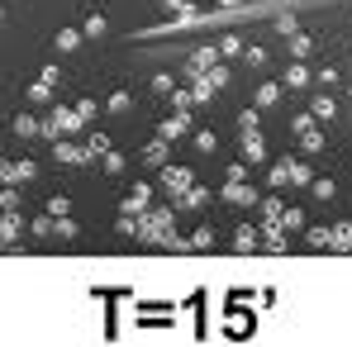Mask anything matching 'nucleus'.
<instances>
[{"instance_id": "obj_1", "label": "nucleus", "mask_w": 352, "mask_h": 347, "mask_svg": "<svg viewBox=\"0 0 352 347\" xmlns=\"http://www.w3.org/2000/svg\"><path fill=\"white\" fill-rule=\"evenodd\" d=\"M172 224H176V210L157 205V210H148V219H138V233H133V238H143V243H167Z\"/></svg>"}, {"instance_id": "obj_2", "label": "nucleus", "mask_w": 352, "mask_h": 347, "mask_svg": "<svg viewBox=\"0 0 352 347\" xmlns=\"http://www.w3.org/2000/svg\"><path fill=\"white\" fill-rule=\"evenodd\" d=\"M295 133H300V148H305V153H324V143H329L314 115H300V119H295Z\"/></svg>"}, {"instance_id": "obj_3", "label": "nucleus", "mask_w": 352, "mask_h": 347, "mask_svg": "<svg viewBox=\"0 0 352 347\" xmlns=\"http://www.w3.org/2000/svg\"><path fill=\"white\" fill-rule=\"evenodd\" d=\"M86 128V119L76 115V110H53L48 124H38V133H48V138H58V133H81Z\"/></svg>"}, {"instance_id": "obj_4", "label": "nucleus", "mask_w": 352, "mask_h": 347, "mask_svg": "<svg viewBox=\"0 0 352 347\" xmlns=\"http://www.w3.org/2000/svg\"><path fill=\"white\" fill-rule=\"evenodd\" d=\"M224 205H238V210H252L257 205V190L248 181H224Z\"/></svg>"}, {"instance_id": "obj_5", "label": "nucleus", "mask_w": 352, "mask_h": 347, "mask_svg": "<svg viewBox=\"0 0 352 347\" xmlns=\"http://www.w3.org/2000/svg\"><path fill=\"white\" fill-rule=\"evenodd\" d=\"M34 176H38V167H34L29 157H24V162H0V181H5V186H24V181H34Z\"/></svg>"}, {"instance_id": "obj_6", "label": "nucleus", "mask_w": 352, "mask_h": 347, "mask_svg": "<svg viewBox=\"0 0 352 347\" xmlns=\"http://www.w3.org/2000/svg\"><path fill=\"white\" fill-rule=\"evenodd\" d=\"M257 238L267 243V252H286V247H291V243H286V229H281V219H262Z\"/></svg>"}, {"instance_id": "obj_7", "label": "nucleus", "mask_w": 352, "mask_h": 347, "mask_svg": "<svg viewBox=\"0 0 352 347\" xmlns=\"http://www.w3.org/2000/svg\"><path fill=\"white\" fill-rule=\"evenodd\" d=\"M238 148H243V162H248V167H262V162H267V143H262V133H243Z\"/></svg>"}, {"instance_id": "obj_8", "label": "nucleus", "mask_w": 352, "mask_h": 347, "mask_svg": "<svg viewBox=\"0 0 352 347\" xmlns=\"http://www.w3.org/2000/svg\"><path fill=\"white\" fill-rule=\"evenodd\" d=\"M281 100H286V86H281V81H262L257 96H252L257 110H272V105H281Z\"/></svg>"}, {"instance_id": "obj_9", "label": "nucleus", "mask_w": 352, "mask_h": 347, "mask_svg": "<svg viewBox=\"0 0 352 347\" xmlns=\"http://www.w3.org/2000/svg\"><path fill=\"white\" fill-rule=\"evenodd\" d=\"M148 205H153V186H133L119 210H124V214H148Z\"/></svg>"}, {"instance_id": "obj_10", "label": "nucleus", "mask_w": 352, "mask_h": 347, "mask_svg": "<svg viewBox=\"0 0 352 347\" xmlns=\"http://www.w3.org/2000/svg\"><path fill=\"white\" fill-rule=\"evenodd\" d=\"M186 128H190V110H176L172 119H162V124H157V138H167V143H176V138H181Z\"/></svg>"}, {"instance_id": "obj_11", "label": "nucleus", "mask_w": 352, "mask_h": 347, "mask_svg": "<svg viewBox=\"0 0 352 347\" xmlns=\"http://www.w3.org/2000/svg\"><path fill=\"white\" fill-rule=\"evenodd\" d=\"M53 157L58 162H67V167H81V162H96L86 148H76V143H53Z\"/></svg>"}, {"instance_id": "obj_12", "label": "nucleus", "mask_w": 352, "mask_h": 347, "mask_svg": "<svg viewBox=\"0 0 352 347\" xmlns=\"http://www.w3.org/2000/svg\"><path fill=\"white\" fill-rule=\"evenodd\" d=\"M19 233H24V219H19V210H10V214H0V247H10V243H19Z\"/></svg>"}, {"instance_id": "obj_13", "label": "nucleus", "mask_w": 352, "mask_h": 347, "mask_svg": "<svg viewBox=\"0 0 352 347\" xmlns=\"http://www.w3.org/2000/svg\"><path fill=\"white\" fill-rule=\"evenodd\" d=\"M162 186H167L172 195H181L186 186H195V172H190V167H167V172H162Z\"/></svg>"}, {"instance_id": "obj_14", "label": "nucleus", "mask_w": 352, "mask_h": 347, "mask_svg": "<svg viewBox=\"0 0 352 347\" xmlns=\"http://www.w3.org/2000/svg\"><path fill=\"white\" fill-rule=\"evenodd\" d=\"M214 62H219V48H195V53H190V62H186V71H190V76H205Z\"/></svg>"}, {"instance_id": "obj_15", "label": "nucleus", "mask_w": 352, "mask_h": 347, "mask_svg": "<svg viewBox=\"0 0 352 347\" xmlns=\"http://www.w3.org/2000/svg\"><path fill=\"white\" fill-rule=\"evenodd\" d=\"M281 86H286V91H305V86H309V67H305V62H291L286 76H281Z\"/></svg>"}, {"instance_id": "obj_16", "label": "nucleus", "mask_w": 352, "mask_h": 347, "mask_svg": "<svg viewBox=\"0 0 352 347\" xmlns=\"http://www.w3.org/2000/svg\"><path fill=\"white\" fill-rule=\"evenodd\" d=\"M257 243H262V238H257L252 224H238L234 229V252H257Z\"/></svg>"}, {"instance_id": "obj_17", "label": "nucleus", "mask_w": 352, "mask_h": 347, "mask_svg": "<svg viewBox=\"0 0 352 347\" xmlns=\"http://www.w3.org/2000/svg\"><path fill=\"white\" fill-rule=\"evenodd\" d=\"M309 115L319 119V124H329V119L338 115V100H333V96H314V100H309Z\"/></svg>"}, {"instance_id": "obj_18", "label": "nucleus", "mask_w": 352, "mask_h": 347, "mask_svg": "<svg viewBox=\"0 0 352 347\" xmlns=\"http://www.w3.org/2000/svg\"><path fill=\"white\" fill-rule=\"evenodd\" d=\"M53 48H58V53H76V48H81V29H58V34H53Z\"/></svg>"}, {"instance_id": "obj_19", "label": "nucleus", "mask_w": 352, "mask_h": 347, "mask_svg": "<svg viewBox=\"0 0 352 347\" xmlns=\"http://www.w3.org/2000/svg\"><path fill=\"white\" fill-rule=\"evenodd\" d=\"M305 243H309V247H333V229H324V224H309V229H305Z\"/></svg>"}, {"instance_id": "obj_20", "label": "nucleus", "mask_w": 352, "mask_h": 347, "mask_svg": "<svg viewBox=\"0 0 352 347\" xmlns=\"http://www.w3.org/2000/svg\"><path fill=\"white\" fill-rule=\"evenodd\" d=\"M105 29H110L105 14H86V19H81V38H105Z\"/></svg>"}, {"instance_id": "obj_21", "label": "nucleus", "mask_w": 352, "mask_h": 347, "mask_svg": "<svg viewBox=\"0 0 352 347\" xmlns=\"http://www.w3.org/2000/svg\"><path fill=\"white\" fill-rule=\"evenodd\" d=\"M76 219H67V214H58V219H53V238H62V243H72V238H76Z\"/></svg>"}, {"instance_id": "obj_22", "label": "nucleus", "mask_w": 352, "mask_h": 347, "mask_svg": "<svg viewBox=\"0 0 352 347\" xmlns=\"http://www.w3.org/2000/svg\"><path fill=\"white\" fill-rule=\"evenodd\" d=\"M105 110H110V115H129V110H133V96H129V91H115V96L105 100Z\"/></svg>"}, {"instance_id": "obj_23", "label": "nucleus", "mask_w": 352, "mask_h": 347, "mask_svg": "<svg viewBox=\"0 0 352 347\" xmlns=\"http://www.w3.org/2000/svg\"><path fill=\"white\" fill-rule=\"evenodd\" d=\"M257 124H262V110H257V105L238 110V128H243V133H257Z\"/></svg>"}, {"instance_id": "obj_24", "label": "nucleus", "mask_w": 352, "mask_h": 347, "mask_svg": "<svg viewBox=\"0 0 352 347\" xmlns=\"http://www.w3.org/2000/svg\"><path fill=\"white\" fill-rule=\"evenodd\" d=\"M267 181H272L276 190H281V186H291V157H281V162H276V167L267 172Z\"/></svg>"}, {"instance_id": "obj_25", "label": "nucleus", "mask_w": 352, "mask_h": 347, "mask_svg": "<svg viewBox=\"0 0 352 347\" xmlns=\"http://www.w3.org/2000/svg\"><path fill=\"white\" fill-rule=\"evenodd\" d=\"M190 143H195V153H214V148H219L214 128H195V138H190Z\"/></svg>"}, {"instance_id": "obj_26", "label": "nucleus", "mask_w": 352, "mask_h": 347, "mask_svg": "<svg viewBox=\"0 0 352 347\" xmlns=\"http://www.w3.org/2000/svg\"><path fill=\"white\" fill-rule=\"evenodd\" d=\"M167 148H172L167 138H157V143H148V148H143V162H153V167H157V162H167Z\"/></svg>"}, {"instance_id": "obj_27", "label": "nucleus", "mask_w": 352, "mask_h": 347, "mask_svg": "<svg viewBox=\"0 0 352 347\" xmlns=\"http://www.w3.org/2000/svg\"><path fill=\"white\" fill-rule=\"evenodd\" d=\"M333 190H338V186H333L329 176H314V181H309V195H314V200H333Z\"/></svg>"}, {"instance_id": "obj_28", "label": "nucleus", "mask_w": 352, "mask_h": 347, "mask_svg": "<svg viewBox=\"0 0 352 347\" xmlns=\"http://www.w3.org/2000/svg\"><path fill=\"white\" fill-rule=\"evenodd\" d=\"M14 133H19V138H38V119L34 115H14Z\"/></svg>"}, {"instance_id": "obj_29", "label": "nucleus", "mask_w": 352, "mask_h": 347, "mask_svg": "<svg viewBox=\"0 0 352 347\" xmlns=\"http://www.w3.org/2000/svg\"><path fill=\"white\" fill-rule=\"evenodd\" d=\"M186 243H190V252H205V247H214V229H195Z\"/></svg>"}, {"instance_id": "obj_30", "label": "nucleus", "mask_w": 352, "mask_h": 347, "mask_svg": "<svg viewBox=\"0 0 352 347\" xmlns=\"http://www.w3.org/2000/svg\"><path fill=\"white\" fill-rule=\"evenodd\" d=\"M314 53V38L309 34H291V58H309Z\"/></svg>"}, {"instance_id": "obj_31", "label": "nucleus", "mask_w": 352, "mask_h": 347, "mask_svg": "<svg viewBox=\"0 0 352 347\" xmlns=\"http://www.w3.org/2000/svg\"><path fill=\"white\" fill-rule=\"evenodd\" d=\"M333 252H352V224H338L333 229Z\"/></svg>"}, {"instance_id": "obj_32", "label": "nucleus", "mask_w": 352, "mask_h": 347, "mask_svg": "<svg viewBox=\"0 0 352 347\" xmlns=\"http://www.w3.org/2000/svg\"><path fill=\"white\" fill-rule=\"evenodd\" d=\"M309 181H314V172H309L300 157H291V186H309Z\"/></svg>"}, {"instance_id": "obj_33", "label": "nucleus", "mask_w": 352, "mask_h": 347, "mask_svg": "<svg viewBox=\"0 0 352 347\" xmlns=\"http://www.w3.org/2000/svg\"><path fill=\"white\" fill-rule=\"evenodd\" d=\"M281 229H305V210L286 205V210H281Z\"/></svg>"}, {"instance_id": "obj_34", "label": "nucleus", "mask_w": 352, "mask_h": 347, "mask_svg": "<svg viewBox=\"0 0 352 347\" xmlns=\"http://www.w3.org/2000/svg\"><path fill=\"white\" fill-rule=\"evenodd\" d=\"M205 81H210L214 91H224V86H229V67H219V62H214V67L205 71Z\"/></svg>"}, {"instance_id": "obj_35", "label": "nucleus", "mask_w": 352, "mask_h": 347, "mask_svg": "<svg viewBox=\"0 0 352 347\" xmlns=\"http://www.w3.org/2000/svg\"><path fill=\"white\" fill-rule=\"evenodd\" d=\"M29 100H34V105H48V100H53V86H48V81H34V86H29Z\"/></svg>"}, {"instance_id": "obj_36", "label": "nucleus", "mask_w": 352, "mask_h": 347, "mask_svg": "<svg viewBox=\"0 0 352 347\" xmlns=\"http://www.w3.org/2000/svg\"><path fill=\"white\" fill-rule=\"evenodd\" d=\"M153 91H157V96H172V91H176V76H172V71H157V76H153Z\"/></svg>"}, {"instance_id": "obj_37", "label": "nucleus", "mask_w": 352, "mask_h": 347, "mask_svg": "<svg viewBox=\"0 0 352 347\" xmlns=\"http://www.w3.org/2000/svg\"><path fill=\"white\" fill-rule=\"evenodd\" d=\"M234 53H243V38L238 34H224L219 38V58H234Z\"/></svg>"}, {"instance_id": "obj_38", "label": "nucleus", "mask_w": 352, "mask_h": 347, "mask_svg": "<svg viewBox=\"0 0 352 347\" xmlns=\"http://www.w3.org/2000/svg\"><path fill=\"white\" fill-rule=\"evenodd\" d=\"M86 153H91V157H105V153H110V138H105V133H91Z\"/></svg>"}, {"instance_id": "obj_39", "label": "nucleus", "mask_w": 352, "mask_h": 347, "mask_svg": "<svg viewBox=\"0 0 352 347\" xmlns=\"http://www.w3.org/2000/svg\"><path fill=\"white\" fill-rule=\"evenodd\" d=\"M257 210H262V219H281V210H286V205L272 195V200H257Z\"/></svg>"}, {"instance_id": "obj_40", "label": "nucleus", "mask_w": 352, "mask_h": 347, "mask_svg": "<svg viewBox=\"0 0 352 347\" xmlns=\"http://www.w3.org/2000/svg\"><path fill=\"white\" fill-rule=\"evenodd\" d=\"M10 210H19V190H14V186L0 190V214H10Z\"/></svg>"}, {"instance_id": "obj_41", "label": "nucleus", "mask_w": 352, "mask_h": 347, "mask_svg": "<svg viewBox=\"0 0 352 347\" xmlns=\"http://www.w3.org/2000/svg\"><path fill=\"white\" fill-rule=\"evenodd\" d=\"M100 167H105V176H119V172H124V157H119L115 148H110V153L100 157Z\"/></svg>"}, {"instance_id": "obj_42", "label": "nucleus", "mask_w": 352, "mask_h": 347, "mask_svg": "<svg viewBox=\"0 0 352 347\" xmlns=\"http://www.w3.org/2000/svg\"><path fill=\"white\" fill-rule=\"evenodd\" d=\"M115 233L133 238V233H138V214H119V219H115Z\"/></svg>"}, {"instance_id": "obj_43", "label": "nucleus", "mask_w": 352, "mask_h": 347, "mask_svg": "<svg viewBox=\"0 0 352 347\" xmlns=\"http://www.w3.org/2000/svg\"><path fill=\"white\" fill-rule=\"evenodd\" d=\"M276 34H286V38L300 34V19H295V14H281V19H276Z\"/></svg>"}, {"instance_id": "obj_44", "label": "nucleus", "mask_w": 352, "mask_h": 347, "mask_svg": "<svg viewBox=\"0 0 352 347\" xmlns=\"http://www.w3.org/2000/svg\"><path fill=\"white\" fill-rule=\"evenodd\" d=\"M67 210H72V200H67V195H48V214H53V219L67 214Z\"/></svg>"}, {"instance_id": "obj_45", "label": "nucleus", "mask_w": 352, "mask_h": 347, "mask_svg": "<svg viewBox=\"0 0 352 347\" xmlns=\"http://www.w3.org/2000/svg\"><path fill=\"white\" fill-rule=\"evenodd\" d=\"M34 238H53V214H38L34 219Z\"/></svg>"}, {"instance_id": "obj_46", "label": "nucleus", "mask_w": 352, "mask_h": 347, "mask_svg": "<svg viewBox=\"0 0 352 347\" xmlns=\"http://www.w3.org/2000/svg\"><path fill=\"white\" fill-rule=\"evenodd\" d=\"M96 110H100V105H96L91 96H86V100H76V115H81V119H96Z\"/></svg>"}, {"instance_id": "obj_47", "label": "nucleus", "mask_w": 352, "mask_h": 347, "mask_svg": "<svg viewBox=\"0 0 352 347\" xmlns=\"http://www.w3.org/2000/svg\"><path fill=\"white\" fill-rule=\"evenodd\" d=\"M167 100H172V110H190V91H172Z\"/></svg>"}, {"instance_id": "obj_48", "label": "nucleus", "mask_w": 352, "mask_h": 347, "mask_svg": "<svg viewBox=\"0 0 352 347\" xmlns=\"http://www.w3.org/2000/svg\"><path fill=\"white\" fill-rule=\"evenodd\" d=\"M229 181H248V162H234V167H224Z\"/></svg>"}, {"instance_id": "obj_49", "label": "nucleus", "mask_w": 352, "mask_h": 347, "mask_svg": "<svg viewBox=\"0 0 352 347\" xmlns=\"http://www.w3.org/2000/svg\"><path fill=\"white\" fill-rule=\"evenodd\" d=\"M162 10H176V14H186V10H195L190 0H162Z\"/></svg>"}, {"instance_id": "obj_50", "label": "nucleus", "mask_w": 352, "mask_h": 347, "mask_svg": "<svg viewBox=\"0 0 352 347\" xmlns=\"http://www.w3.org/2000/svg\"><path fill=\"white\" fill-rule=\"evenodd\" d=\"M248 67H267V53L262 48H248Z\"/></svg>"}, {"instance_id": "obj_51", "label": "nucleus", "mask_w": 352, "mask_h": 347, "mask_svg": "<svg viewBox=\"0 0 352 347\" xmlns=\"http://www.w3.org/2000/svg\"><path fill=\"white\" fill-rule=\"evenodd\" d=\"M219 5H224V10H234V5H243V0H219Z\"/></svg>"}, {"instance_id": "obj_52", "label": "nucleus", "mask_w": 352, "mask_h": 347, "mask_svg": "<svg viewBox=\"0 0 352 347\" xmlns=\"http://www.w3.org/2000/svg\"><path fill=\"white\" fill-rule=\"evenodd\" d=\"M0 19H5V5H0Z\"/></svg>"}]
</instances>
